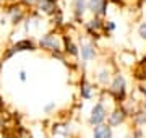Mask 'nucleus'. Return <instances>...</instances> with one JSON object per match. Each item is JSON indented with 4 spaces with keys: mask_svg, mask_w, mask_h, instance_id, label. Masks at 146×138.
Returning a JSON list of instances; mask_svg holds the SVG:
<instances>
[{
    "mask_svg": "<svg viewBox=\"0 0 146 138\" xmlns=\"http://www.w3.org/2000/svg\"><path fill=\"white\" fill-rule=\"evenodd\" d=\"M107 5H109V0H89L88 10L94 16H102L107 13Z\"/></svg>",
    "mask_w": 146,
    "mask_h": 138,
    "instance_id": "obj_1",
    "label": "nucleus"
},
{
    "mask_svg": "<svg viewBox=\"0 0 146 138\" xmlns=\"http://www.w3.org/2000/svg\"><path fill=\"white\" fill-rule=\"evenodd\" d=\"M39 46L41 49H46V50H58L60 49V42H58L57 36L54 34H46L39 39Z\"/></svg>",
    "mask_w": 146,
    "mask_h": 138,
    "instance_id": "obj_2",
    "label": "nucleus"
},
{
    "mask_svg": "<svg viewBox=\"0 0 146 138\" xmlns=\"http://www.w3.org/2000/svg\"><path fill=\"white\" fill-rule=\"evenodd\" d=\"M34 49H36V46H34V42H33L31 39H23V41H18L11 47V50L7 54V57L13 55L15 52H25V50H34Z\"/></svg>",
    "mask_w": 146,
    "mask_h": 138,
    "instance_id": "obj_3",
    "label": "nucleus"
},
{
    "mask_svg": "<svg viewBox=\"0 0 146 138\" xmlns=\"http://www.w3.org/2000/svg\"><path fill=\"white\" fill-rule=\"evenodd\" d=\"M106 119V109L102 104H96L93 107V112H91V119H89V122L93 123V125H99L102 120Z\"/></svg>",
    "mask_w": 146,
    "mask_h": 138,
    "instance_id": "obj_4",
    "label": "nucleus"
},
{
    "mask_svg": "<svg viewBox=\"0 0 146 138\" xmlns=\"http://www.w3.org/2000/svg\"><path fill=\"white\" fill-rule=\"evenodd\" d=\"M110 91L114 93L117 98H123V94H125V80H123V76H115L114 83H112V86H110Z\"/></svg>",
    "mask_w": 146,
    "mask_h": 138,
    "instance_id": "obj_5",
    "label": "nucleus"
},
{
    "mask_svg": "<svg viewBox=\"0 0 146 138\" xmlns=\"http://www.w3.org/2000/svg\"><path fill=\"white\" fill-rule=\"evenodd\" d=\"M37 5H39V10L42 13H54L57 10V2L55 0H39Z\"/></svg>",
    "mask_w": 146,
    "mask_h": 138,
    "instance_id": "obj_6",
    "label": "nucleus"
},
{
    "mask_svg": "<svg viewBox=\"0 0 146 138\" xmlns=\"http://www.w3.org/2000/svg\"><path fill=\"white\" fill-rule=\"evenodd\" d=\"M86 10H88V2L86 0H73V11H75V16L78 20L83 18Z\"/></svg>",
    "mask_w": 146,
    "mask_h": 138,
    "instance_id": "obj_7",
    "label": "nucleus"
},
{
    "mask_svg": "<svg viewBox=\"0 0 146 138\" xmlns=\"http://www.w3.org/2000/svg\"><path fill=\"white\" fill-rule=\"evenodd\" d=\"M96 57V50H94L93 44H83L81 46V58H83L84 62H89V60H93V58Z\"/></svg>",
    "mask_w": 146,
    "mask_h": 138,
    "instance_id": "obj_8",
    "label": "nucleus"
},
{
    "mask_svg": "<svg viewBox=\"0 0 146 138\" xmlns=\"http://www.w3.org/2000/svg\"><path fill=\"white\" fill-rule=\"evenodd\" d=\"M94 138H110V127L99 123L94 128Z\"/></svg>",
    "mask_w": 146,
    "mask_h": 138,
    "instance_id": "obj_9",
    "label": "nucleus"
},
{
    "mask_svg": "<svg viewBox=\"0 0 146 138\" xmlns=\"http://www.w3.org/2000/svg\"><path fill=\"white\" fill-rule=\"evenodd\" d=\"M122 120H123V112L122 111H115L110 115V125H119Z\"/></svg>",
    "mask_w": 146,
    "mask_h": 138,
    "instance_id": "obj_10",
    "label": "nucleus"
},
{
    "mask_svg": "<svg viewBox=\"0 0 146 138\" xmlns=\"http://www.w3.org/2000/svg\"><path fill=\"white\" fill-rule=\"evenodd\" d=\"M98 80L102 83V85H107V81H109V70H101L99 75H98Z\"/></svg>",
    "mask_w": 146,
    "mask_h": 138,
    "instance_id": "obj_11",
    "label": "nucleus"
},
{
    "mask_svg": "<svg viewBox=\"0 0 146 138\" xmlns=\"http://www.w3.org/2000/svg\"><path fill=\"white\" fill-rule=\"evenodd\" d=\"M81 96H83V98H86V99H88V98H91V86L86 85V83H84L83 88H81Z\"/></svg>",
    "mask_w": 146,
    "mask_h": 138,
    "instance_id": "obj_12",
    "label": "nucleus"
},
{
    "mask_svg": "<svg viewBox=\"0 0 146 138\" xmlns=\"http://www.w3.org/2000/svg\"><path fill=\"white\" fill-rule=\"evenodd\" d=\"M138 34H140L143 39H146V23H141L140 28H138Z\"/></svg>",
    "mask_w": 146,
    "mask_h": 138,
    "instance_id": "obj_13",
    "label": "nucleus"
},
{
    "mask_svg": "<svg viewBox=\"0 0 146 138\" xmlns=\"http://www.w3.org/2000/svg\"><path fill=\"white\" fill-rule=\"evenodd\" d=\"M67 50H70V54H73V55H76V54H78L76 47H75L72 42H67Z\"/></svg>",
    "mask_w": 146,
    "mask_h": 138,
    "instance_id": "obj_14",
    "label": "nucleus"
},
{
    "mask_svg": "<svg viewBox=\"0 0 146 138\" xmlns=\"http://www.w3.org/2000/svg\"><path fill=\"white\" fill-rule=\"evenodd\" d=\"M106 29H109V31H112V29H115V25H114V21H107V25H106Z\"/></svg>",
    "mask_w": 146,
    "mask_h": 138,
    "instance_id": "obj_15",
    "label": "nucleus"
},
{
    "mask_svg": "<svg viewBox=\"0 0 146 138\" xmlns=\"http://www.w3.org/2000/svg\"><path fill=\"white\" fill-rule=\"evenodd\" d=\"M23 3H26V5H34V3H37L39 0H21Z\"/></svg>",
    "mask_w": 146,
    "mask_h": 138,
    "instance_id": "obj_16",
    "label": "nucleus"
},
{
    "mask_svg": "<svg viewBox=\"0 0 146 138\" xmlns=\"http://www.w3.org/2000/svg\"><path fill=\"white\" fill-rule=\"evenodd\" d=\"M20 78L25 81V80H26V73H25V72H21V73H20Z\"/></svg>",
    "mask_w": 146,
    "mask_h": 138,
    "instance_id": "obj_17",
    "label": "nucleus"
},
{
    "mask_svg": "<svg viewBox=\"0 0 146 138\" xmlns=\"http://www.w3.org/2000/svg\"><path fill=\"white\" fill-rule=\"evenodd\" d=\"M3 138H11V137H3Z\"/></svg>",
    "mask_w": 146,
    "mask_h": 138,
    "instance_id": "obj_18",
    "label": "nucleus"
}]
</instances>
